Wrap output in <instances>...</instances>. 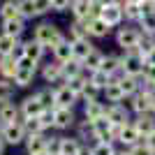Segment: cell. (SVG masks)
<instances>
[{
	"mask_svg": "<svg viewBox=\"0 0 155 155\" xmlns=\"http://www.w3.org/2000/svg\"><path fill=\"white\" fill-rule=\"evenodd\" d=\"M97 16H100L104 23H109L114 30L125 23V9H123V5H116V2H102Z\"/></svg>",
	"mask_w": 155,
	"mask_h": 155,
	"instance_id": "4",
	"label": "cell"
},
{
	"mask_svg": "<svg viewBox=\"0 0 155 155\" xmlns=\"http://www.w3.org/2000/svg\"><path fill=\"white\" fill-rule=\"evenodd\" d=\"M14 95H16V86H14V81H9V79H2V77H0V104L12 102Z\"/></svg>",
	"mask_w": 155,
	"mask_h": 155,
	"instance_id": "35",
	"label": "cell"
},
{
	"mask_svg": "<svg viewBox=\"0 0 155 155\" xmlns=\"http://www.w3.org/2000/svg\"><path fill=\"white\" fill-rule=\"evenodd\" d=\"M95 2H102V0H95Z\"/></svg>",
	"mask_w": 155,
	"mask_h": 155,
	"instance_id": "56",
	"label": "cell"
},
{
	"mask_svg": "<svg viewBox=\"0 0 155 155\" xmlns=\"http://www.w3.org/2000/svg\"><path fill=\"white\" fill-rule=\"evenodd\" d=\"M14 2H16V0H14Z\"/></svg>",
	"mask_w": 155,
	"mask_h": 155,
	"instance_id": "57",
	"label": "cell"
},
{
	"mask_svg": "<svg viewBox=\"0 0 155 155\" xmlns=\"http://www.w3.org/2000/svg\"><path fill=\"white\" fill-rule=\"evenodd\" d=\"M39 77H42V81H44L46 86H60L65 84V79H63V65L56 63V60H49V63H42L39 65Z\"/></svg>",
	"mask_w": 155,
	"mask_h": 155,
	"instance_id": "7",
	"label": "cell"
},
{
	"mask_svg": "<svg viewBox=\"0 0 155 155\" xmlns=\"http://www.w3.org/2000/svg\"><path fill=\"white\" fill-rule=\"evenodd\" d=\"M51 58L56 60V63H60V65H65L67 60L74 58V51H72V42L70 39H63L60 44L53 46L51 49Z\"/></svg>",
	"mask_w": 155,
	"mask_h": 155,
	"instance_id": "24",
	"label": "cell"
},
{
	"mask_svg": "<svg viewBox=\"0 0 155 155\" xmlns=\"http://www.w3.org/2000/svg\"><path fill=\"white\" fill-rule=\"evenodd\" d=\"M86 37H91V32H88V21L86 19H72L70 30H67V39L74 42V39H86Z\"/></svg>",
	"mask_w": 155,
	"mask_h": 155,
	"instance_id": "25",
	"label": "cell"
},
{
	"mask_svg": "<svg viewBox=\"0 0 155 155\" xmlns=\"http://www.w3.org/2000/svg\"><path fill=\"white\" fill-rule=\"evenodd\" d=\"M72 5V0H51V7L53 12H67Z\"/></svg>",
	"mask_w": 155,
	"mask_h": 155,
	"instance_id": "46",
	"label": "cell"
},
{
	"mask_svg": "<svg viewBox=\"0 0 155 155\" xmlns=\"http://www.w3.org/2000/svg\"><path fill=\"white\" fill-rule=\"evenodd\" d=\"M139 37H141V28L134 26V23H123V26L116 28V32H114L116 46L120 51H132V49H137Z\"/></svg>",
	"mask_w": 155,
	"mask_h": 155,
	"instance_id": "2",
	"label": "cell"
},
{
	"mask_svg": "<svg viewBox=\"0 0 155 155\" xmlns=\"http://www.w3.org/2000/svg\"><path fill=\"white\" fill-rule=\"evenodd\" d=\"M137 26L141 28V32H146V35H155V12L153 14H143Z\"/></svg>",
	"mask_w": 155,
	"mask_h": 155,
	"instance_id": "41",
	"label": "cell"
},
{
	"mask_svg": "<svg viewBox=\"0 0 155 155\" xmlns=\"http://www.w3.org/2000/svg\"><path fill=\"white\" fill-rule=\"evenodd\" d=\"M86 79H88V84H93L95 88H100V91H104L107 86H109L111 77H107L102 70H97V72H91V74H86Z\"/></svg>",
	"mask_w": 155,
	"mask_h": 155,
	"instance_id": "37",
	"label": "cell"
},
{
	"mask_svg": "<svg viewBox=\"0 0 155 155\" xmlns=\"http://www.w3.org/2000/svg\"><path fill=\"white\" fill-rule=\"evenodd\" d=\"M143 139H146V137L139 134V130L134 127V123L123 125V127H118V132H116V146H120V148H132L137 143H141Z\"/></svg>",
	"mask_w": 155,
	"mask_h": 155,
	"instance_id": "8",
	"label": "cell"
},
{
	"mask_svg": "<svg viewBox=\"0 0 155 155\" xmlns=\"http://www.w3.org/2000/svg\"><path fill=\"white\" fill-rule=\"evenodd\" d=\"M23 56L30 60H35L37 65L44 63V56H46V46H42L37 39H23Z\"/></svg>",
	"mask_w": 155,
	"mask_h": 155,
	"instance_id": "15",
	"label": "cell"
},
{
	"mask_svg": "<svg viewBox=\"0 0 155 155\" xmlns=\"http://www.w3.org/2000/svg\"><path fill=\"white\" fill-rule=\"evenodd\" d=\"M143 81L150 86H155V65H146V70H143Z\"/></svg>",
	"mask_w": 155,
	"mask_h": 155,
	"instance_id": "47",
	"label": "cell"
},
{
	"mask_svg": "<svg viewBox=\"0 0 155 155\" xmlns=\"http://www.w3.org/2000/svg\"><path fill=\"white\" fill-rule=\"evenodd\" d=\"M91 148V155H114L116 153V143H104V141H95L88 146Z\"/></svg>",
	"mask_w": 155,
	"mask_h": 155,
	"instance_id": "39",
	"label": "cell"
},
{
	"mask_svg": "<svg viewBox=\"0 0 155 155\" xmlns=\"http://www.w3.org/2000/svg\"><path fill=\"white\" fill-rule=\"evenodd\" d=\"M37 74H39V70H32V67H19L12 81H14V86H16V88H28V86L35 84Z\"/></svg>",
	"mask_w": 155,
	"mask_h": 155,
	"instance_id": "21",
	"label": "cell"
},
{
	"mask_svg": "<svg viewBox=\"0 0 155 155\" xmlns=\"http://www.w3.org/2000/svg\"><path fill=\"white\" fill-rule=\"evenodd\" d=\"M46 141H49V132L46 134H32L26 139L23 150L26 155H37V153H46Z\"/></svg>",
	"mask_w": 155,
	"mask_h": 155,
	"instance_id": "18",
	"label": "cell"
},
{
	"mask_svg": "<svg viewBox=\"0 0 155 155\" xmlns=\"http://www.w3.org/2000/svg\"><path fill=\"white\" fill-rule=\"evenodd\" d=\"M19 46H21L19 37H9V35H2V32H0V56H12Z\"/></svg>",
	"mask_w": 155,
	"mask_h": 155,
	"instance_id": "33",
	"label": "cell"
},
{
	"mask_svg": "<svg viewBox=\"0 0 155 155\" xmlns=\"http://www.w3.org/2000/svg\"><path fill=\"white\" fill-rule=\"evenodd\" d=\"M120 65H123V74L125 77H143L146 58H143L137 49H132V51H123L120 53Z\"/></svg>",
	"mask_w": 155,
	"mask_h": 155,
	"instance_id": "3",
	"label": "cell"
},
{
	"mask_svg": "<svg viewBox=\"0 0 155 155\" xmlns=\"http://www.w3.org/2000/svg\"><path fill=\"white\" fill-rule=\"evenodd\" d=\"M146 65H155V49L148 53V56H146Z\"/></svg>",
	"mask_w": 155,
	"mask_h": 155,
	"instance_id": "49",
	"label": "cell"
},
{
	"mask_svg": "<svg viewBox=\"0 0 155 155\" xmlns=\"http://www.w3.org/2000/svg\"><path fill=\"white\" fill-rule=\"evenodd\" d=\"M35 7H37V16H46L53 12L51 0H35Z\"/></svg>",
	"mask_w": 155,
	"mask_h": 155,
	"instance_id": "43",
	"label": "cell"
},
{
	"mask_svg": "<svg viewBox=\"0 0 155 155\" xmlns=\"http://www.w3.org/2000/svg\"><path fill=\"white\" fill-rule=\"evenodd\" d=\"M150 114L155 116V97H153V107H150Z\"/></svg>",
	"mask_w": 155,
	"mask_h": 155,
	"instance_id": "53",
	"label": "cell"
},
{
	"mask_svg": "<svg viewBox=\"0 0 155 155\" xmlns=\"http://www.w3.org/2000/svg\"><path fill=\"white\" fill-rule=\"evenodd\" d=\"M19 109H21V116H23V118H35V116H39V114L44 111V107L39 104L37 95L32 93V95H26L19 102Z\"/></svg>",
	"mask_w": 155,
	"mask_h": 155,
	"instance_id": "16",
	"label": "cell"
},
{
	"mask_svg": "<svg viewBox=\"0 0 155 155\" xmlns=\"http://www.w3.org/2000/svg\"><path fill=\"white\" fill-rule=\"evenodd\" d=\"M5 148H7V146H5V141H0V155H5Z\"/></svg>",
	"mask_w": 155,
	"mask_h": 155,
	"instance_id": "51",
	"label": "cell"
},
{
	"mask_svg": "<svg viewBox=\"0 0 155 155\" xmlns=\"http://www.w3.org/2000/svg\"><path fill=\"white\" fill-rule=\"evenodd\" d=\"M9 19H21V12L14 0H2L0 2V21H9Z\"/></svg>",
	"mask_w": 155,
	"mask_h": 155,
	"instance_id": "32",
	"label": "cell"
},
{
	"mask_svg": "<svg viewBox=\"0 0 155 155\" xmlns=\"http://www.w3.org/2000/svg\"><path fill=\"white\" fill-rule=\"evenodd\" d=\"M0 123L2 125H12V123H23V116H21L19 102H5L0 104Z\"/></svg>",
	"mask_w": 155,
	"mask_h": 155,
	"instance_id": "14",
	"label": "cell"
},
{
	"mask_svg": "<svg viewBox=\"0 0 155 155\" xmlns=\"http://www.w3.org/2000/svg\"><path fill=\"white\" fill-rule=\"evenodd\" d=\"M84 74H86V70H84V63H81V60H77V58L67 60V63L63 65V79H65V84H67L70 79L84 77Z\"/></svg>",
	"mask_w": 155,
	"mask_h": 155,
	"instance_id": "28",
	"label": "cell"
},
{
	"mask_svg": "<svg viewBox=\"0 0 155 155\" xmlns=\"http://www.w3.org/2000/svg\"><path fill=\"white\" fill-rule=\"evenodd\" d=\"M28 139L23 123H12V125H2V141L5 146H23Z\"/></svg>",
	"mask_w": 155,
	"mask_h": 155,
	"instance_id": "10",
	"label": "cell"
},
{
	"mask_svg": "<svg viewBox=\"0 0 155 155\" xmlns=\"http://www.w3.org/2000/svg\"><path fill=\"white\" fill-rule=\"evenodd\" d=\"M116 132H118V127H116V125H111L107 118H100V120L93 123V137H95V141L116 143Z\"/></svg>",
	"mask_w": 155,
	"mask_h": 155,
	"instance_id": "11",
	"label": "cell"
},
{
	"mask_svg": "<svg viewBox=\"0 0 155 155\" xmlns=\"http://www.w3.org/2000/svg\"><path fill=\"white\" fill-rule=\"evenodd\" d=\"M16 7H19L21 19H23V21L39 19V16H37V7H35V0H16Z\"/></svg>",
	"mask_w": 155,
	"mask_h": 155,
	"instance_id": "34",
	"label": "cell"
},
{
	"mask_svg": "<svg viewBox=\"0 0 155 155\" xmlns=\"http://www.w3.org/2000/svg\"><path fill=\"white\" fill-rule=\"evenodd\" d=\"M132 123H134V127L139 130V134H141V137H148V134L155 132V116H153V114L134 116V118H132Z\"/></svg>",
	"mask_w": 155,
	"mask_h": 155,
	"instance_id": "26",
	"label": "cell"
},
{
	"mask_svg": "<svg viewBox=\"0 0 155 155\" xmlns=\"http://www.w3.org/2000/svg\"><path fill=\"white\" fill-rule=\"evenodd\" d=\"M79 155H91V148H88V146H84V150H81Z\"/></svg>",
	"mask_w": 155,
	"mask_h": 155,
	"instance_id": "50",
	"label": "cell"
},
{
	"mask_svg": "<svg viewBox=\"0 0 155 155\" xmlns=\"http://www.w3.org/2000/svg\"><path fill=\"white\" fill-rule=\"evenodd\" d=\"M32 39H37L42 46H46V51H51L56 44H60L63 39H67V32H63V28L58 23L51 21H39L32 28Z\"/></svg>",
	"mask_w": 155,
	"mask_h": 155,
	"instance_id": "1",
	"label": "cell"
},
{
	"mask_svg": "<svg viewBox=\"0 0 155 155\" xmlns=\"http://www.w3.org/2000/svg\"><path fill=\"white\" fill-rule=\"evenodd\" d=\"M111 30L114 28L109 26V23H104L100 16H95V19L88 21V32H91V39H107L111 35Z\"/></svg>",
	"mask_w": 155,
	"mask_h": 155,
	"instance_id": "23",
	"label": "cell"
},
{
	"mask_svg": "<svg viewBox=\"0 0 155 155\" xmlns=\"http://www.w3.org/2000/svg\"><path fill=\"white\" fill-rule=\"evenodd\" d=\"M46 153H49V155H60V134H51V132H49Z\"/></svg>",
	"mask_w": 155,
	"mask_h": 155,
	"instance_id": "42",
	"label": "cell"
},
{
	"mask_svg": "<svg viewBox=\"0 0 155 155\" xmlns=\"http://www.w3.org/2000/svg\"><path fill=\"white\" fill-rule=\"evenodd\" d=\"M23 127H26V134L32 137V134H46L44 125H42V120H39V116L35 118H23Z\"/></svg>",
	"mask_w": 155,
	"mask_h": 155,
	"instance_id": "36",
	"label": "cell"
},
{
	"mask_svg": "<svg viewBox=\"0 0 155 155\" xmlns=\"http://www.w3.org/2000/svg\"><path fill=\"white\" fill-rule=\"evenodd\" d=\"M77 123H79V118L74 109H53V130L67 132V130L77 127Z\"/></svg>",
	"mask_w": 155,
	"mask_h": 155,
	"instance_id": "9",
	"label": "cell"
},
{
	"mask_svg": "<svg viewBox=\"0 0 155 155\" xmlns=\"http://www.w3.org/2000/svg\"><path fill=\"white\" fill-rule=\"evenodd\" d=\"M35 95H37L39 104L44 107V111L56 109V95H53V86H44V88H39V91H35Z\"/></svg>",
	"mask_w": 155,
	"mask_h": 155,
	"instance_id": "31",
	"label": "cell"
},
{
	"mask_svg": "<svg viewBox=\"0 0 155 155\" xmlns=\"http://www.w3.org/2000/svg\"><path fill=\"white\" fill-rule=\"evenodd\" d=\"M100 5L102 2H95V0H72L70 5V14L72 19H86L91 21L100 14Z\"/></svg>",
	"mask_w": 155,
	"mask_h": 155,
	"instance_id": "6",
	"label": "cell"
},
{
	"mask_svg": "<svg viewBox=\"0 0 155 155\" xmlns=\"http://www.w3.org/2000/svg\"><path fill=\"white\" fill-rule=\"evenodd\" d=\"M53 95H56V109H74V107L81 102V100L67 88V84L56 86V88H53Z\"/></svg>",
	"mask_w": 155,
	"mask_h": 155,
	"instance_id": "13",
	"label": "cell"
},
{
	"mask_svg": "<svg viewBox=\"0 0 155 155\" xmlns=\"http://www.w3.org/2000/svg\"><path fill=\"white\" fill-rule=\"evenodd\" d=\"M102 100L107 104H118V102H125V93L123 88H120V84H118L116 79H111L109 86L102 91Z\"/></svg>",
	"mask_w": 155,
	"mask_h": 155,
	"instance_id": "20",
	"label": "cell"
},
{
	"mask_svg": "<svg viewBox=\"0 0 155 155\" xmlns=\"http://www.w3.org/2000/svg\"><path fill=\"white\" fill-rule=\"evenodd\" d=\"M107 114V102L104 100H88V102H81V118L88 120V123H95L100 118H104Z\"/></svg>",
	"mask_w": 155,
	"mask_h": 155,
	"instance_id": "12",
	"label": "cell"
},
{
	"mask_svg": "<svg viewBox=\"0 0 155 155\" xmlns=\"http://www.w3.org/2000/svg\"><path fill=\"white\" fill-rule=\"evenodd\" d=\"M100 70L107 74V77H118L123 74V65H120V53H104V60H102V67Z\"/></svg>",
	"mask_w": 155,
	"mask_h": 155,
	"instance_id": "17",
	"label": "cell"
},
{
	"mask_svg": "<svg viewBox=\"0 0 155 155\" xmlns=\"http://www.w3.org/2000/svg\"><path fill=\"white\" fill-rule=\"evenodd\" d=\"M39 120H42V125H44L46 132H51V130H53V109L42 111V114H39Z\"/></svg>",
	"mask_w": 155,
	"mask_h": 155,
	"instance_id": "44",
	"label": "cell"
},
{
	"mask_svg": "<svg viewBox=\"0 0 155 155\" xmlns=\"http://www.w3.org/2000/svg\"><path fill=\"white\" fill-rule=\"evenodd\" d=\"M95 49V44H93V39L91 37H86V39H74L72 42V51H74V58L77 60H84L88 53Z\"/></svg>",
	"mask_w": 155,
	"mask_h": 155,
	"instance_id": "30",
	"label": "cell"
},
{
	"mask_svg": "<svg viewBox=\"0 0 155 155\" xmlns=\"http://www.w3.org/2000/svg\"><path fill=\"white\" fill-rule=\"evenodd\" d=\"M37 155H49V153H37Z\"/></svg>",
	"mask_w": 155,
	"mask_h": 155,
	"instance_id": "55",
	"label": "cell"
},
{
	"mask_svg": "<svg viewBox=\"0 0 155 155\" xmlns=\"http://www.w3.org/2000/svg\"><path fill=\"white\" fill-rule=\"evenodd\" d=\"M153 2H155V0H153Z\"/></svg>",
	"mask_w": 155,
	"mask_h": 155,
	"instance_id": "59",
	"label": "cell"
},
{
	"mask_svg": "<svg viewBox=\"0 0 155 155\" xmlns=\"http://www.w3.org/2000/svg\"><path fill=\"white\" fill-rule=\"evenodd\" d=\"M86 84H88V79H86V74H84V77L70 79V81H67V88H70V91L81 100V95H84V91H86Z\"/></svg>",
	"mask_w": 155,
	"mask_h": 155,
	"instance_id": "40",
	"label": "cell"
},
{
	"mask_svg": "<svg viewBox=\"0 0 155 155\" xmlns=\"http://www.w3.org/2000/svg\"><path fill=\"white\" fill-rule=\"evenodd\" d=\"M26 23L23 19H9V21H0V32L2 35H9V37H23L26 32Z\"/></svg>",
	"mask_w": 155,
	"mask_h": 155,
	"instance_id": "19",
	"label": "cell"
},
{
	"mask_svg": "<svg viewBox=\"0 0 155 155\" xmlns=\"http://www.w3.org/2000/svg\"><path fill=\"white\" fill-rule=\"evenodd\" d=\"M125 150H130V155H155L143 141H141V143H137V146H132V148H125Z\"/></svg>",
	"mask_w": 155,
	"mask_h": 155,
	"instance_id": "45",
	"label": "cell"
},
{
	"mask_svg": "<svg viewBox=\"0 0 155 155\" xmlns=\"http://www.w3.org/2000/svg\"><path fill=\"white\" fill-rule=\"evenodd\" d=\"M153 49H155V35H146V32H141L139 44H137V51H139L143 58H146V56H148Z\"/></svg>",
	"mask_w": 155,
	"mask_h": 155,
	"instance_id": "38",
	"label": "cell"
},
{
	"mask_svg": "<svg viewBox=\"0 0 155 155\" xmlns=\"http://www.w3.org/2000/svg\"><path fill=\"white\" fill-rule=\"evenodd\" d=\"M104 118L109 120L111 125H116V127H123V125L132 123V111H130V107L125 102H118V104H107V114H104Z\"/></svg>",
	"mask_w": 155,
	"mask_h": 155,
	"instance_id": "5",
	"label": "cell"
},
{
	"mask_svg": "<svg viewBox=\"0 0 155 155\" xmlns=\"http://www.w3.org/2000/svg\"><path fill=\"white\" fill-rule=\"evenodd\" d=\"M0 2H2V0H0Z\"/></svg>",
	"mask_w": 155,
	"mask_h": 155,
	"instance_id": "58",
	"label": "cell"
},
{
	"mask_svg": "<svg viewBox=\"0 0 155 155\" xmlns=\"http://www.w3.org/2000/svg\"><path fill=\"white\" fill-rule=\"evenodd\" d=\"M114 155H125V150L123 148H116V153H114Z\"/></svg>",
	"mask_w": 155,
	"mask_h": 155,
	"instance_id": "52",
	"label": "cell"
},
{
	"mask_svg": "<svg viewBox=\"0 0 155 155\" xmlns=\"http://www.w3.org/2000/svg\"><path fill=\"white\" fill-rule=\"evenodd\" d=\"M143 143H146V146H148V148L155 153V132H153V134H148V137H146V139H143Z\"/></svg>",
	"mask_w": 155,
	"mask_h": 155,
	"instance_id": "48",
	"label": "cell"
},
{
	"mask_svg": "<svg viewBox=\"0 0 155 155\" xmlns=\"http://www.w3.org/2000/svg\"><path fill=\"white\" fill-rule=\"evenodd\" d=\"M102 60H104V51H100V49H93L88 56H86L81 63H84V70H86V74H91V72H97L100 67H102Z\"/></svg>",
	"mask_w": 155,
	"mask_h": 155,
	"instance_id": "27",
	"label": "cell"
},
{
	"mask_svg": "<svg viewBox=\"0 0 155 155\" xmlns=\"http://www.w3.org/2000/svg\"><path fill=\"white\" fill-rule=\"evenodd\" d=\"M16 70H19V63H16L14 56H0V77L2 79H9V81H12Z\"/></svg>",
	"mask_w": 155,
	"mask_h": 155,
	"instance_id": "29",
	"label": "cell"
},
{
	"mask_svg": "<svg viewBox=\"0 0 155 155\" xmlns=\"http://www.w3.org/2000/svg\"><path fill=\"white\" fill-rule=\"evenodd\" d=\"M84 150V143L77 139V134H60V155H79Z\"/></svg>",
	"mask_w": 155,
	"mask_h": 155,
	"instance_id": "22",
	"label": "cell"
},
{
	"mask_svg": "<svg viewBox=\"0 0 155 155\" xmlns=\"http://www.w3.org/2000/svg\"><path fill=\"white\" fill-rule=\"evenodd\" d=\"M123 150H125V148H123ZM125 155H130V150H125Z\"/></svg>",
	"mask_w": 155,
	"mask_h": 155,
	"instance_id": "54",
	"label": "cell"
}]
</instances>
